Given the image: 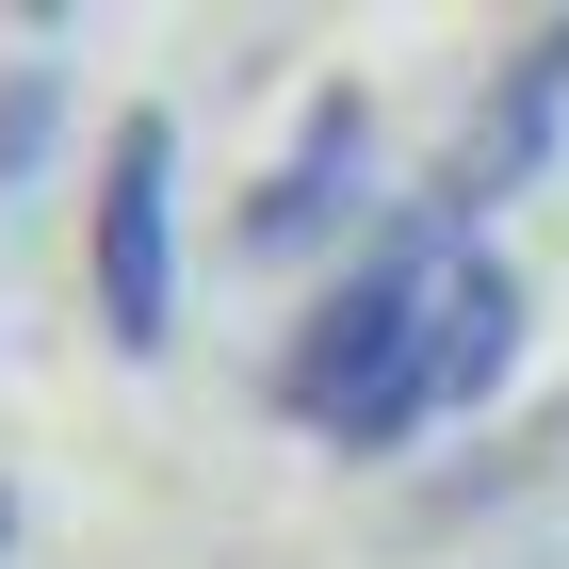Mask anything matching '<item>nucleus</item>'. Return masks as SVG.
Instances as JSON below:
<instances>
[{
  "label": "nucleus",
  "instance_id": "5",
  "mask_svg": "<svg viewBox=\"0 0 569 569\" xmlns=\"http://www.w3.org/2000/svg\"><path fill=\"white\" fill-rule=\"evenodd\" d=\"M505 358H521V277L488 244H456V277H439V423L505 391Z\"/></svg>",
  "mask_w": 569,
  "mask_h": 569
},
{
  "label": "nucleus",
  "instance_id": "1",
  "mask_svg": "<svg viewBox=\"0 0 569 569\" xmlns=\"http://www.w3.org/2000/svg\"><path fill=\"white\" fill-rule=\"evenodd\" d=\"M456 244H472V228H439L423 196H407V212L375 228V261L277 342V407H293L309 439L391 456V439L439 423V277H456Z\"/></svg>",
  "mask_w": 569,
  "mask_h": 569
},
{
  "label": "nucleus",
  "instance_id": "6",
  "mask_svg": "<svg viewBox=\"0 0 569 569\" xmlns=\"http://www.w3.org/2000/svg\"><path fill=\"white\" fill-rule=\"evenodd\" d=\"M49 131H66V66H0V196L49 163Z\"/></svg>",
  "mask_w": 569,
  "mask_h": 569
},
{
  "label": "nucleus",
  "instance_id": "4",
  "mask_svg": "<svg viewBox=\"0 0 569 569\" xmlns=\"http://www.w3.org/2000/svg\"><path fill=\"white\" fill-rule=\"evenodd\" d=\"M358 196H375V98L326 82V98L293 114V147H277V179L244 196L228 244H244V261H309V244H342V228H358Z\"/></svg>",
  "mask_w": 569,
  "mask_h": 569
},
{
  "label": "nucleus",
  "instance_id": "2",
  "mask_svg": "<svg viewBox=\"0 0 569 569\" xmlns=\"http://www.w3.org/2000/svg\"><path fill=\"white\" fill-rule=\"evenodd\" d=\"M98 326L131 358L179 342V131L163 114H114V163H98Z\"/></svg>",
  "mask_w": 569,
  "mask_h": 569
},
{
  "label": "nucleus",
  "instance_id": "3",
  "mask_svg": "<svg viewBox=\"0 0 569 569\" xmlns=\"http://www.w3.org/2000/svg\"><path fill=\"white\" fill-rule=\"evenodd\" d=\"M553 131H569V17H537L521 49H505V82L472 98V131H456V163L423 179V212L439 228H472V212H505L537 163H553Z\"/></svg>",
  "mask_w": 569,
  "mask_h": 569
},
{
  "label": "nucleus",
  "instance_id": "7",
  "mask_svg": "<svg viewBox=\"0 0 569 569\" xmlns=\"http://www.w3.org/2000/svg\"><path fill=\"white\" fill-rule=\"evenodd\" d=\"M0 537H17V505H0Z\"/></svg>",
  "mask_w": 569,
  "mask_h": 569
}]
</instances>
